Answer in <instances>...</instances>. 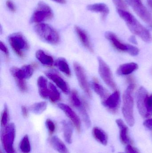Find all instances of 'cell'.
<instances>
[{"label": "cell", "mask_w": 152, "mask_h": 153, "mask_svg": "<svg viewBox=\"0 0 152 153\" xmlns=\"http://www.w3.org/2000/svg\"><path fill=\"white\" fill-rule=\"evenodd\" d=\"M119 16L125 21L130 31L147 43L152 42V37L149 30L144 27L130 13L124 10L117 9Z\"/></svg>", "instance_id": "cell-1"}, {"label": "cell", "mask_w": 152, "mask_h": 153, "mask_svg": "<svg viewBox=\"0 0 152 153\" xmlns=\"http://www.w3.org/2000/svg\"><path fill=\"white\" fill-rule=\"evenodd\" d=\"M129 86L124 91L123 95V104L122 111L124 118L129 126L133 127L134 125V101L132 96L133 91L135 87V83L133 77H128Z\"/></svg>", "instance_id": "cell-2"}, {"label": "cell", "mask_w": 152, "mask_h": 153, "mask_svg": "<svg viewBox=\"0 0 152 153\" xmlns=\"http://www.w3.org/2000/svg\"><path fill=\"white\" fill-rule=\"evenodd\" d=\"M35 31L43 41L52 45H56L59 41V36L54 29L45 23H39L35 26Z\"/></svg>", "instance_id": "cell-3"}, {"label": "cell", "mask_w": 152, "mask_h": 153, "mask_svg": "<svg viewBox=\"0 0 152 153\" xmlns=\"http://www.w3.org/2000/svg\"><path fill=\"white\" fill-rule=\"evenodd\" d=\"M16 128L13 123H10L3 127L1 132V141L6 153H17L14 148Z\"/></svg>", "instance_id": "cell-4"}, {"label": "cell", "mask_w": 152, "mask_h": 153, "mask_svg": "<svg viewBox=\"0 0 152 153\" xmlns=\"http://www.w3.org/2000/svg\"><path fill=\"white\" fill-rule=\"evenodd\" d=\"M105 37L112 46L119 52L127 53L133 56H136L139 54V49L137 48L121 42L114 33L107 31L105 33Z\"/></svg>", "instance_id": "cell-5"}, {"label": "cell", "mask_w": 152, "mask_h": 153, "mask_svg": "<svg viewBox=\"0 0 152 153\" xmlns=\"http://www.w3.org/2000/svg\"><path fill=\"white\" fill-rule=\"evenodd\" d=\"M10 45L14 53L21 58H23L25 53L29 49V44L25 37L20 33L11 34L8 37Z\"/></svg>", "instance_id": "cell-6"}, {"label": "cell", "mask_w": 152, "mask_h": 153, "mask_svg": "<svg viewBox=\"0 0 152 153\" xmlns=\"http://www.w3.org/2000/svg\"><path fill=\"white\" fill-rule=\"evenodd\" d=\"M53 17V12L51 7L44 2H39L31 17V22L39 23L51 19Z\"/></svg>", "instance_id": "cell-7"}, {"label": "cell", "mask_w": 152, "mask_h": 153, "mask_svg": "<svg viewBox=\"0 0 152 153\" xmlns=\"http://www.w3.org/2000/svg\"><path fill=\"white\" fill-rule=\"evenodd\" d=\"M126 2L132 7L136 13L152 28V15L141 0H126Z\"/></svg>", "instance_id": "cell-8"}, {"label": "cell", "mask_w": 152, "mask_h": 153, "mask_svg": "<svg viewBox=\"0 0 152 153\" xmlns=\"http://www.w3.org/2000/svg\"><path fill=\"white\" fill-rule=\"evenodd\" d=\"M98 61L99 74L102 79L111 89L116 91L117 86L109 67L101 57H98Z\"/></svg>", "instance_id": "cell-9"}, {"label": "cell", "mask_w": 152, "mask_h": 153, "mask_svg": "<svg viewBox=\"0 0 152 153\" xmlns=\"http://www.w3.org/2000/svg\"><path fill=\"white\" fill-rule=\"evenodd\" d=\"M74 71L81 89L89 98H92V93L89 88L87 78L83 67L78 63H74Z\"/></svg>", "instance_id": "cell-10"}, {"label": "cell", "mask_w": 152, "mask_h": 153, "mask_svg": "<svg viewBox=\"0 0 152 153\" xmlns=\"http://www.w3.org/2000/svg\"><path fill=\"white\" fill-rule=\"evenodd\" d=\"M11 73L14 77L16 82L25 81L33 75L34 68L32 65H25L21 68L12 67L10 69Z\"/></svg>", "instance_id": "cell-11"}, {"label": "cell", "mask_w": 152, "mask_h": 153, "mask_svg": "<svg viewBox=\"0 0 152 153\" xmlns=\"http://www.w3.org/2000/svg\"><path fill=\"white\" fill-rule=\"evenodd\" d=\"M102 104L112 113H116L118 110L120 104V93L117 90L115 91L112 94H110Z\"/></svg>", "instance_id": "cell-12"}, {"label": "cell", "mask_w": 152, "mask_h": 153, "mask_svg": "<svg viewBox=\"0 0 152 153\" xmlns=\"http://www.w3.org/2000/svg\"><path fill=\"white\" fill-rule=\"evenodd\" d=\"M58 107L65 113L76 127L77 131L80 133L81 131V123L80 119L76 112L67 104L60 103Z\"/></svg>", "instance_id": "cell-13"}, {"label": "cell", "mask_w": 152, "mask_h": 153, "mask_svg": "<svg viewBox=\"0 0 152 153\" xmlns=\"http://www.w3.org/2000/svg\"><path fill=\"white\" fill-rule=\"evenodd\" d=\"M149 95L147 90L141 86L138 89L137 93V104L139 114L144 118L145 117V100Z\"/></svg>", "instance_id": "cell-14"}, {"label": "cell", "mask_w": 152, "mask_h": 153, "mask_svg": "<svg viewBox=\"0 0 152 153\" xmlns=\"http://www.w3.org/2000/svg\"><path fill=\"white\" fill-rule=\"evenodd\" d=\"M46 76L56 84L58 87L60 88L64 93L68 94L70 92V89L68 84L64 79L59 74L52 72H47L46 73Z\"/></svg>", "instance_id": "cell-15"}, {"label": "cell", "mask_w": 152, "mask_h": 153, "mask_svg": "<svg viewBox=\"0 0 152 153\" xmlns=\"http://www.w3.org/2000/svg\"><path fill=\"white\" fill-rule=\"evenodd\" d=\"M116 123L119 128L120 139L124 145H131L132 142L129 135V129L126 125L121 119L116 120Z\"/></svg>", "instance_id": "cell-16"}, {"label": "cell", "mask_w": 152, "mask_h": 153, "mask_svg": "<svg viewBox=\"0 0 152 153\" xmlns=\"http://www.w3.org/2000/svg\"><path fill=\"white\" fill-rule=\"evenodd\" d=\"M75 29L76 33L83 45L90 52H93V49L87 33L78 26H76Z\"/></svg>", "instance_id": "cell-17"}, {"label": "cell", "mask_w": 152, "mask_h": 153, "mask_svg": "<svg viewBox=\"0 0 152 153\" xmlns=\"http://www.w3.org/2000/svg\"><path fill=\"white\" fill-rule=\"evenodd\" d=\"M138 69V65L135 63H128L121 65L117 70L119 75H127L131 74Z\"/></svg>", "instance_id": "cell-18"}, {"label": "cell", "mask_w": 152, "mask_h": 153, "mask_svg": "<svg viewBox=\"0 0 152 153\" xmlns=\"http://www.w3.org/2000/svg\"><path fill=\"white\" fill-rule=\"evenodd\" d=\"M52 147L59 153H69L68 150L63 142L58 137L53 136L50 140Z\"/></svg>", "instance_id": "cell-19"}, {"label": "cell", "mask_w": 152, "mask_h": 153, "mask_svg": "<svg viewBox=\"0 0 152 153\" xmlns=\"http://www.w3.org/2000/svg\"><path fill=\"white\" fill-rule=\"evenodd\" d=\"M92 86L94 91L100 96L102 102L106 100L110 94L109 92L99 83L98 81L96 78H94L93 80L92 83Z\"/></svg>", "instance_id": "cell-20"}, {"label": "cell", "mask_w": 152, "mask_h": 153, "mask_svg": "<svg viewBox=\"0 0 152 153\" xmlns=\"http://www.w3.org/2000/svg\"><path fill=\"white\" fill-rule=\"evenodd\" d=\"M87 9L91 11L101 13L103 19L106 18L109 13V7L104 3H96L89 4L87 6Z\"/></svg>", "instance_id": "cell-21"}, {"label": "cell", "mask_w": 152, "mask_h": 153, "mask_svg": "<svg viewBox=\"0 0 152 153\" xmlns=\"http://www.w3.org/2000/svg\"><path fill=\"white\" fill-rule=\"evenodd\" d=\"M39 94L41 97L44 99L49 97V89L47 86V81L45 77L40 76L37 81Z\"/></svg>", "instance_id": "cell-22"}, {"label": "cell", "mask_w": 152, "mask_h": 153, "mask_svg": "<svg viewBox=\"0 0 152 153\" xmlns=\"http://www.w3.org/2000/svg\"><path fill=\"white\" fill-rule=\"evenodd\" d=\"M93 135L94 138L104 146L107 145L108 137L106 133L101 128L95 127L93 129Z\"/></svg>", "instance_id": "cell-23"}, {"label": "cell", "mask_w": 152, "mask_h": 153, "mask_svg": "<svg viewBox=\"0 0 152 153\" xmlns=\"http://www.w3.org/2000/svg\"><path fill=\"white\" fill-rule=\"evenodd\" d=\"M37 59L43 65L51 66L53 64V58L51 56L46 54L43 51L39 50L36 53Z\"/></svg>", "instance_id": "cell-24"}, {"label": "cell", "mask_w": 152, "mask_h": 153, "mask_svg": "<svg viewBox=\"0 0 152 153\" xmlns=\"http://www.w3.org/2000/svg\"><path fill=\"white\" fill-rule=\"evenodd\" d=\"M63 136L65 141L69 144L72 143V133L73 128L71 124L66 120H63L62 122Z\"/></svg>", "instance_id": "cell-25"}, {"label": "cell", "mask_w": 152, "mask_h": 153, "mask_svg": "<svg viewBox=\"0 0 152 153\" xmlns=\"http://www.w3.org/2000/svg\"><path fill=\"white\" fill-rule=\"evenodd\" d=\"M55 65L61 71L65 74L67 76H70L71 72L70 69L65 58H58L55 62Z\"/></svg>", "instance_id": "cell-26"}, {"label": "cell", "mask_w": 152, "mask_h": 153, "mask_svg": "<svg viewBox=\"0 0 152 153\" xmlns=\"http://www.w3.org/2000/svg\"><path fill=\"white\" fill-rule=\"evenodd\" d=\"M49 89V98L52 102H56L60 99V94L56 87L53 84L48 85Z\"/></svg>", "instance_id": "cell-27"}, {"label": "cell", "mask_w": 152, "mask_h": 153, "mask_svg": "<svg viewBox=\"0 0 152 153\" xmlns=\"http://www.w3.org/2000/svg\"><path fill=\"white\" fill-rule=\"evenodd\" d=\"M47 106V102H41L33 104L30 107V109L35 114L39 115L42 114L46 110Z\"/></svg>", "instance_id": "cell-28"}, {"label": "cell", "mask_w": 152, "mask_h": 153, "mask_svg": "<svg viewBox=\"0 0 152 153\" xmlns=\"http://www.w3.org/2000/svg\"><path fill=\"white\" fill-rule=\"evenodd\" d=\"M20 150L22 153H29L31 151V146L27 135L24 136L19 145Z\"/></svg>", "instance_id": "cell-29"}, {"label": "cell", "mask_w": 152, "mask_h": 153, "mask_svg": "<svg viewBox=\"0 0 152 153\" xmlns=\"http://www.w3.org/2000/svg\"><path fill=\"white\" fill-rule=\"evenodd\" d=\"M70 99L72 105L78 109L84 104L80 100L77 92L75 90L72 91L71 92Z\"/></svg>", "instance_id": "cell-30"}, {"label": "cell", "mask_w": 152, "mask_h": 153, "mask_svg": "<svg viewBox=\"0 0 152 153\" xmlns=\"http://www.w3.org/2000/svg\"><path fill=\"white\" fill-rule=\"evenodd\" d=\"M145 118L152 116V94L148 95L145 101Z\"/></svg>", "instance_id": "cell-31"}, {"label": "cell", "mask_w": 152, "mask_h": 153, "mask_svg": "<svg viewBox=\"0 0 152 153\" xmlns=\"http://www.w3.org/2000/svg\"><path fill=\"white\" fill-rule=\"evenodd\" d=\"M9 112L8 107L5 105L1 115V124L2 127H4L9 124Z\"/></svg>", "instance_id": "cell-32"}, {"label": "cell", "mask_w": 152, "mask_h": 153, "mask_svg": "<svg viewBox=\"0 0 152 153\" xmlns=\"http://www.w3.org/2000/svg\"><path fill=\"white\" fill-rule=\"evenodd\" d=\"M46 128L48 129L49 134L50 135H52L55 132V130H56V126H55L54 122L51 120L48 119L46 121Z\"/></svg>", "instance_id": "cell-33"}, {"label": "cell", "mask_w": 152, "mask_h": 153, "mask_svg": "<svg viewBox=\"0 0 152 153\" xmlns=\"http://www.w3.org/2000/svg\"><path fill=\"white\" fill-rule=\"evenodd\" d=\"M113 1L117 6V9L126 10L127 9L126 4L123 0H113Z\"/></svg>", "instance_id": "cell-34"}, {"label": "cell", "mask_w": 152, "mask_h": 153, "mask_svg": "<svg viewBox=\"0 0 152 153\" xmlns=\"http://www.w3.org/2000/svg\"><path fill=\"white\" fill-rule=\"evenodd\" d=\"M143 125L146 128L152 132V118L145 120Z\"/></svg>", "instance_id": "cell-35"}, {"label": "cell", "mask_w": 152, "mask_h": 153, "mask_svg": "<svg viewBox=\"0 0 152 153\" xmlns=\"http://www.w3.org/2000/svg\"><path fill=\"white\" fill-rule=\"evenodd\" d=\"M6 6L10 11L14 12L16 10V7L13 3L10 0H7L6 2Z\"/></svg>", "instance_id": "cell-36"}, {"label": "cell", "mask_w": 152, "mask_h": 153, "mask_svg": "<svg viewBox=\"0 0 152 153\" xmlns=\"http://www.w3.org/2000/svg\"><path fill=\"white\" fill-rule=\"evenodd\" d=\"M126 153H139L138 150L132 146L131 145L127 146L126 148Z\"/></svg>", "instance_id": "cell-37"}, {"label": "cell", "mask_w": 152, "mask_h": 153, "mask_svg": "<svg viewBox=\"0 0 152 153\" xmlns=\"http://www.w3.org/2000/svg\"><path fill=\"white\" fill-rule=\"evenodd\" d=\"M0 49H1V51L6 56L8 57L9 56V50H8L7 47L1 41V42H0Z\"/></svg>", "instance_id": "cell-38"}, {"label": "cell", "mask_w": 152, "mask_h": 153, "mask_svg": "<svg viewBox=\"0 0 152 153\" xmlns=\"http://www.w3.org/2000/svg\"><path fill=\"white\" fill-rule=\"evenodd\" d=\"M21 111H22V115L24 117H27L28 116V110L26 107L25 106H22L21 107Z\"/></svg>", "instance_id": "cell-39"}, {"label": "cell", "mask_w": 152, "mask_h": 153, "mask_svg": "<svg viewBox=\"0 0 152 153\" xmlns=\"http://www.w3.org/2000/svg\"><path fill=\"white\" fill-rule=\"evenodd\" d=\"M129 41L134 45H137V41L136 38L134 36H130L129 38Z\"/></svg>", "instance_id": "cell-40"}, {"label": "cell", "mask_w": 152, "mask_h": 153, "mask_svg": "<svg viewBox=\"0 0 152 153\" xmlns=\"http://www.w3.org/2000/svg\"><path fill=\"white\" fill-rule=\"evenodd\" d=\"M55 1V2L58 3L59 4H65L66 3V0H53Z\"/></svg>", "instance_id": "cell-41"}, {"label": "cell", "mask_w": 152, "mask_h": 153, "mask_svg": "<svg viewBox=\"0 0 152 153\" xmlns=\"http://www.w3.org/2000/svg\"><path fill=\"white\" fill-rule=\"evenodd\" d=\"M147 2L150 8L152 9V0H147Z\"/></svg>", "instance_id": "cell-42"}, {"label": "cell", "mask_w": 152, "mask_h": 153, "mask_svg": "<svg viewBox=\"0 0 152 153\" xmlns=\"http://www.w3.org/2000/svg\"><path fill=\"white\" fill-rule=\"evenodd\" d=\"M0 153H3L1 151V152H0Z\"/></svg>", "instance_id": "cell-43"}, {"label": "cell", "mask_w": 152, "mask_h": 153, "mask_svg": "<svg viewBox=\"0 0 152 153\" xmlns=\"http://www.w3.org/2000/svg\"></svg>", "instance_id": "cell-44"}]
</instances>
